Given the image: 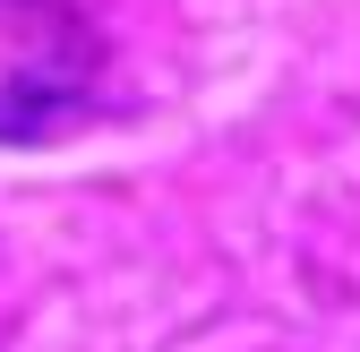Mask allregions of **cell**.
Here are the masks:
<instances>
[{"instance_id":"obj_1","label":"cell","mask_w":360,"mask_h":352,"mask_svg":"<svg viewBox=\"0 0 360 352\" xmlns=\"http://www.w3.org/2000/svg\"><path fill=\"white\" fill-rule=\"evenodd\" d=\"M95 86V26L77 0H0V138L60 129Z\"/></svg>"}]
</instances>
